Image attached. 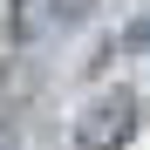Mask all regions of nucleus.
<instances>
[{"label": "nucleus", "mask_w": 150, "mask_h": 150, "mask_svg": "<svg viewBox=\"0 0 150 150\" xmlns=\"http://www.w3.org/2000/svg\"><path fill=\"white\" fill-rule=\"evenodd\" d=\"M137 96L130 89H109V96H96V103L82 109V123H75V150H123L137 137Z\"/></svg>", "instance_id": "nucleus-1"}, {"label": "nucleus", "mask_w": 150, "mask_h": 150, "mask_svg": "<svg viewBox=\"0 0 150 150\" xmlns=\"http://www.w3.org/2000/svg\"><path fill=\"white\" fill-rule=\"evenodd\" d=\"M48 7H55V21H82V14H89V0H48Z\"/></svg>", "instance_id": "nucleus-2"}, {"label": "nucleus", "mask_w": 150, "mask_h": 150, "mask_svg": "<svg viewBox=\"0 0 150 150\" xmlns=\"http://www.w3.org/2000/svg\"><path fill=\"white\" fill-rule=\"evenodd\" d=\"M0 150H21V137H14V130H7V123H0Z\"/></svg>", "instance_id": "nucleus-3"}]
</instances>
